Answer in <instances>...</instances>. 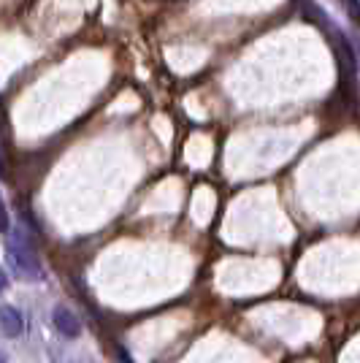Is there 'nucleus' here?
<instances>
[{"label":"nucleus","mask_w":360,"mask_h":363,"mask_svg":"<svg viewBox=\"0 0 360 363\" xmlns=\"http://www.w3.org/2000/svg\"><path fill=\"white\" fill-rule=\"evenodd\" d=\"M9 255H11L16 269H19V274H25V277H30V279H41V277H44V269H41L38 252L30 247L28 236L14 233V236H11V242H9Z\"/></svg>","instance_id":"obj_1"},{"label":"nucleus","mask_w":360,"mask_h":363,"mask_svg":"<svg viewBox=\"0 0 360 363\" xmlns=\"http://www.w3.org/2000/svg\"><path fill=\"white\" fill-rule=\"evenodd\" d=\"M52 320H55V328H57L65 339H76V336L81 333V323H79V318H76L68 306H57V309L52 312Z\"/></svg>","instance_id":"obj_2"},{"label":"nucleus","mask_w":360,"mask_h":363,"mask_svg":"<svg viewBox=\"0 0 360 363\" xmlns=\"http://www.w3.org/2000/svg\"><path fill=\"white\" fill-rule=\"evenodd\" d=\"M0 328L9 339H16L25 331V320H22V312L14 309V306H0Z\"/></svg>","instance_id":"obj_3"},{"label":"nucleus","mask_w":360,"mask_h":363,"mask_svg":"<svg viewBox=\"0 0 360 363\" xmlns=\"http://www.w3.org/2000/svg\"><path fill=\"white\" fill-rule=\"evenodd\" d=\"M9 230H11V217H9V209L0 198V233H9Z\"/></svg>","instance_id":"obj_4"},{"label":"nucleus","mask_w":360,"mask_h":363,"mask_svg":"<svg viewBox=\"0 0 360 363\" xmlns=\"http://www.w3.org/2000/svg\"><path fill=\"white\" fill-rule=\"evenodd\" d=\"M6 288H9V277H6V272L0 269V293H3Z\"/></svg>","instance_id":"obj_5"},{"label":"nucleus","mask_w":360,"mask_h":363,"mask_svg":"<svg viewBox=\"0 0 360 363\" xmlns=\"http://www.w3.org/2000/svg\"><path fill=\"white\" fill-rule=\"evenodd\" d=\"M0 363H9V358H6V352H0Z\"/></svg>","instance_id":"obj_6"}]
</instances>
